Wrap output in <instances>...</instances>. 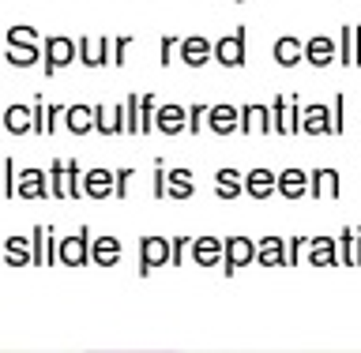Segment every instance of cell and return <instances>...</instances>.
<instances>
[{
  "label": "cell",
  "instance_id": "1",
  "mask_svg": "<svg viewBox=\"0 0 361 353\" xmlns=\"http://www.w3.org/2000/svg\"><path fill=\"white\" fill-rule=\"evenodd\" d=\"M42 56H45V75H56L64 64L79 61V42L64 38V34H45L42 38Z\"/></svg>",
  "mask_w": 361,
  "mask_h": 353
},
{
  "label": "cell",
  "instance_id": "2",
  "mask_svg": "<svg viewBox=\"0 0 361 353\" xmlns=\"http://www.w3.org/2000/svg\"><path fill=\"white\" fill-rule=\"evenodd\" d=\"M214 61H219L222 68H245V27L230 30L226 38L214 42Z\"/></svg>",
  "mask_w": 361,
  "mask_h": 353
},
{
  "label": "cell",
  "instance_id": "3",
  "mask_svg": "<svg viewBox=\"0 0 361 353\" xmlns=\"http://www.w3.org/2000/svg\"><path fill=\"white\" fill-rule=\"evenodd\" d=\"M256 256V244L248 241V237H226V256H222V271L226 275H233L237 267L252 264Z\"/></svg>",
  "mask_w": 361,
  "mask_h": 353
},
{
  "label": "cell",
  "instance_id": "4",
  "mask_svg": "<svg viewBox=\"0 0 361 353\" xmlns=\"http://www.w3.org/2000/svg\"><path fill=\"white\" fill-rule=\"evenodd\" d=\"M169 264V244L166 237H143L140 241V275H151V267Z\"/></svg>",
  "mask_w": 361,
  "mask_h": 353
},
{
  "label": "cell",
  "instance_id": "5",
  "mask_svg": "<svg viewBox=\"0 0 361 353\" xmlns=\"http://www.w3.org/2000/svg\"><path fill=\"white\" fill-rule=\"evenodd\" d=\"M87 256H90V237H87V230H79L75 237H68V241L56 244V259H64L68 267H83Z\"/></svg>",
  "mask_w": 361,
  "mask_h": 353
},
{
  "label": "cell",
  "instance_id": "6",
  "mask_svg": "<svg viewBox=\"0 0 361 353\" xmlns=\"http://www.w3.org/2000/svg\"><path fill=\"white\" fill-rule=\"evenodd\" d=\"M16 196L23 199H45V196H53V188L45 185V173L42 169H23V173L16 177Z\"/></svg>",
  "mask_w": 361,
  "mask_h": 353
},
{
  "label": "cell",
  "instance_id": "7",
  "mask_svg": "<svg viewBox=\"0 0 361 353\" xmlns=\"http://www.w3.org/2000/svg\"><path fill=\"white\" fill-rule=\"evenodd\" d=\"M154 128L166 132V135L188 132V106H158V113H154Z\"/></svg>",
  "mask_w": 361,
  "mask_h": 353
},
{
  "label": "cell",
  "instance_id": "8",
  "mask_svg": "<svg viewBox=\"0 0 361 353\" xmlns=\"http://www.w3.org/2000/svg\"><path fill=\"white\" fill-rule=\"evenodd\" d=\"M207 124H211V132L230 135V132L241 128V109H237V106H226V101H219V106H211V109H207Z\"/></svg>",
  "mask_w": 361,
  "mask_h": 353
},
{
  "label": "cell",
  "instance_id": "9",
  "mask_svg": "<svg viewBox=\"0 0 361 353\" xmlns=\"http://www.w3.org/2000/svg\"><path fill=\"white\" fill-rule=\"evenodd\" d=\"M338 61L346 68H361V27L357 23H346L343 38H338Z\"/></svg>",
  "mask_w": 361,
  "mask_h": 353
},
{
  "label": "cell",
  "instance_id": "10",
  "mask_svg": "<svg viewBox=\"0 0 361 353\" xmlns=\"http://www.w3.org/2000/svg\"><path fill=\"white\" fill-rule=\"evenodd\" d=\"M245 192L252 199H267L271 192H279V173H271V169H248L245 173Z\"/></svg>",
  "mask_w": 361,
  "mask_h": 353
},
{
  "label": "cell",
  "instance_id": "11",
  "mask_svg": "<svg viewBox=\"0 0 361 353\" xmlns=\"http://www.w3.org/2000/svg\"><path fill=\"white\" fill-rule=\"evenodd\" d=\"M214 56V45L207 38H200V34H192V38H180V61L188 68H203Z\"/></svg>",
  "mask_w": 361,
  "mask_h": 353
},
{
  "label": "cell",
  "instance_id": "12",
  "mask_svg": "<svg viewBox=\"0 0 361 353\" xmlns=\"http://www.w3.org/2000/svg\"><path fill=\"white\" fill-rule=\"evenodd\" d=\"M94 128H98L102 135L128 132V117H124L121 106H94Z\"/></svg>",
  "mask_w": 361,
  "mask_h": 353
},
{
  "label": "cell",
  "instance_id": "13",
  "mask_svg": "<svg viewBox=\"0 0 361 353\" xmlns=\"http://www.w3.org/2000/svg\"><path fill=\"white\" fill-rule=\"evenodd\" d=\"M335 53H338V45L327 38V34H316V38L305 42V61H309L312 68H327L335 61Z\"/></svg>",
  "mask_w": 361,
  "mask_h": 353
},
{
  "label": "cell",
  "instance_id": "14",
  "mask_svg": "<svg viewBox=\"0 0 361 353\" xmlns=\"http://www.w3.org/2000/svg\"><path fill=\"white\" fill-rule=\"evenodd\" d=\"M271 128H275V120H271V106H256V101L241 106V132H264V135H271Z\"/></svg>",
  "mask_w": 361,
  "mask_h": 353
},
{
  "label": "cell",
  "instance_id": "15",
  "mask_svg": "<svg viewBox=\"0 0 361 353\" xmlns=\"http://www.w3.org/2000/svg\"><path fill=\"white\" fill-rule=\"evenodd\" d=\"M309 185H312V177L305 169H282L279 173V196H286V199L309 196Z\"/></svg>",
  "mask_w": 361,
  "mask_h": 353
},
{
  "label": "cell",
  "instance_id": "16",
  "mask_svg": "<svg viewBox=\"0 0 361 353\" xmlns=\"http://www.w3.org/2000/svg\"><path fill=\"white\" fill-rule=\"evenodd\" d=\"M192 196H196L192 169H166V199H192Z\"/></svg>",
  "mask_w": 361,
  "mask_h": 353
},
{
  "label": "cell",
  "instance_id": "17",
  "mask_svg": "<svg viewBox=\"0 0 361 353\" xmlns=\"http://www.w3.org/2000/svg\"><path fill=\"white\" fill-rule=\"evenodd\" d=\"M301 132H312V135L335 132L331 109H327V106H305V113H301Z\"/></svg>",
  "mask_w": 361,
  "mask_h": 353
},
{
  "label": "cell",
  "instance_id": "18",
  "mask_svg": "<svg viewBox=\"0 0 361 353\" xmlns=\"http://www.w3.org/2000/svg\"><path fill=\"white\" fill-rule=\"evenodd\" d=\"M109 192H117V177L106 173V169H87V173H83V196L106 199Z\"/></svg>",
  "mask_w": 361,
  "mask_h": 353
},
{
  "label": "cell",
  "instance_id": "19",
  "mask_svg": "<svg viewBox=\"0 0 361 353\" xmlns=\"http://www.w3.org/2000/svg\"><path fill=\"white\" fill-rule=\"evenodd\" d=\"M113 49V38H98V42H90V38H79V61H83L87 68H102L109 61V53ZM113 64V61H109Z\"/></svg>",
  "mask_w": 361,
  "mask_h": 353
},
{
  "label": "cell",
  "instance_id": "20",
  "mask_svg": "<svg viewBox=\"0 0 361 353\" xmlns=\"http://www.w3.org/2000/svg\"><path fill=\"white\" fill-rule=\"evenodd\" d=\"M192 256H196L200 267H214V264H222V256H226V241H219V237H200V241L192 244Z\"/></svg>",
  "mask_w": 361,
  "mask_h": 353
},
{
  "label": "cell",
  "instance_id": "21",
  "mask_svg": "<svg viewBox=\"0 0 361 353\" xmlns=\"http://www.w3.org/2000/svg\"><path fill=\"white\" fill-rule=\"evenodd\" d=\"M214 192H219V199H237L245 192V177L237 169H219L214 173Z\"/></svg>",
  "mask_w": 361,
  "mask_h": 353
},
{
  "label": "cell",
  "instance_id": "22",
  "mask_svg": "<svg viewBox=\"0 0 361 353\" xmlns=\"http://www.w3.org/2000/svg\"><path fill=\"white\" fill-rule=\"evenodd\" d=\"M338 244H343V252H338V264L361 267V230H343Z\"/></svg>",
  "mask_w": 361,
  "mask_h": 353
},
{
  "label": "cell",
  "instance_id": "23",
  "mask_svg": "<svg viewBox=\"0 0 361 353\" xmlns=\"http://www.w3.org/2000/svg\"><path fill=\"white\" fill-rule=\"evenodd\" d=\"M4 128L8 132H34V106H8L4 113Z\"/></svg>",
  "mask_w": 361,
  "mask_h": 353
},
{
  "label": "cell",
  "instance_id": "24",
  "mask_svg": "<svg viewBox=\"0 0 361 353\" xmlns=\"http://www.w3.org/2000/svg\"><path fill=\"white\" fill-rule=\"evenodd\" d=\"M301 56H305V45H301L298 38H290V34H286V38L275 42V61H279L282 68H293Z\"/></svg>",
  "mask_w": 361,
  "mask_h": 353
},
{
  "label": "cell",
  "instance_id": "25",
  "mask_svg": "<svg viewBox=\"0 0 361 353\" xmlns=\"http://www.w3.org/2000/svg\"><path fill=\"white\" fill-rule=\"evenodd\" d=\"M312 177V185H309V196H327V192H338V173L335 169H316V173H309Z\"/></svg>",
  "mask_w": 361,
  "mask_h": 353
},
{
  "label": "cell",
  "instance_id": "26",
  "mask_svg": "<svg viewBox=\"0 0 361 353\" xmlns=\"http://www.w3.org/2000/svg\"><path fill=\"white\" fill-rule=\"evenodd\" d=\"M68 128L72 132H87V128H94V109L90 106H68Z\"/></svg>",
  "mask_w": 361,
  "mask_h": 353
},
{
  "label": "cell",
  "instance_id": "27",
  "mask_svg": "<svg viewBox=\"0 0 361 353\" xmlns=\"http://www.w3.org/2000/svg\"><path fill=\"white\" fill-rule=\"evenodd\" d=\"M312 264H338V248H335L331 237L312 241Z\"/></svg>",
  "mask_w": 361,
  "mask_h": 353
},
{
  "label": "cell",
  "instance_id": "28",
  "mask_svg": "<svg viewBox=\"0 0 361 353\" xmlns=\"http://www.w3.org/2000/svg\"><path fill=\"white\" fill-rule=\"evenodd\" d=\"M117 256H121V244L113 241V237H102V241L94 244V259H98L102 267H109V264H113V259H117Z\"/></svg>",
  "mask_w": 361,
  "mask_h": 353
},
{
  "label": "cell",
  "instance_id": "29",
  "mask_svg": "<svg viewBox=\"0 0 361 353\" xmlns=\"http://www.w3.org/2000/svg\"><path fill=\"white\" fill-rule=\"evenodd\" d=\"M154 113H158L154 94H143L140 98V132H151L154 128Z\"/></svg>",
  "mask_w": 361,
  "mask_h": 353
},
{
  "label": "cell",
  "instance_id": "30",
  "mask_svg": "<svg viewBox=\"0 0 361 353\" xmlns=\"http://www.w3.org/2000/svg\"><path fill=\"white\" fill-rule=\"evenodd\" d=\"M140 98H143V94H128V98H124V117H128V132H140Z\"/></svg>",
  "mask_w": 361,
  "mask_h": 353
},
{
  "label": "cell",
  "instance_id": "31",
  "mask_svg": "<svg viewBox=\"0 0 361 353\" xmlns=\"http://www.w3.org/2000/svg\"><path fill=\"white\" fill-rule=\"evenodd\" d=\"M68 166V196H83V169L79 162H64Z\"/></svg>",
  "mask_w": 361,
  "mask_h": 353
},
{
  "label": "cell",
  "instance_id": "32",
  "mask_svg": "<svg viewBox=\"0 0 361 353\" xmlns=\"http://www.w3.org/2000/svg\"><path fill=\"white\" fill-rule=\"evenodd\" d=\"M49 173H53V185H49V188H53V199L68 196V185L61 180V177H64V162H61V158H56V162H53V169H49Z\"/></svg>",
  "mask_w": 361,
  "mask_h": 353
},
{
  "label": "cell",
  "instance_id": "33",
  "mask_svg": "<svg viewBox=\"0 0 361 353\" xmlns=\"http://www.w3.org/2000/svg\"><path fill=\"white\" fill-rule=\"evenodd\" d=\"M207 109L211 106H203V101H196V106H188V132L196 135L203 128V117H207Z\"/></svg>",
  "mask_w": 361,
  "mask_h": 353
},
{
  "label": "cell",
  "instance_id": "34",
  "mask_svg": "<svg viewBox=\"0 0 361 353\" xmlns=\"http://www.w3.org/2000/svg\"><path fill=\"white\" fill-rule=\"evenodd\" d=\"M259 259H264V264H286V259H282V241H264Z\"/></svg>",
  "mask_w": 361,
  "mask_h": 353
},
{
  "label": "cell",
  "instance_id": "35",
  "mask_svg": "<svg viewBox=\"0 0 361 353\" xmlns=\"http://www.w3.org/2000/svg\"><path fill=\"white\" fill-rule=\"evenodd\" d=\"M135 38H132V34H121V38H113V64H124V53H128V45H132Z\"/></svg>",
  "mask_w": 361,
  "mask_h": 353
},
{
  "label": "cell",
  "instance_id": "36",
  "mask_svg": "<svg viewBox=\"0 0 361 353\" xmlns=\"http://www.w3.org/2000/svg\"><path fill=\"white\" fill-rule=\"evenodd\" d=\"M177 42H180V38H173V34H166V38H162V56H158V64H162V68H169V61H173Z\"/></svg>",
  "mask_w": 361,
  "mask_h": 353
},
{
  "label": "cell",
  "instance_id": "37",
  "mask_svg": "<svg viewBox=\"0 0 361 353\" xmlns=\"http://www.w3.org/2000/svg\"><path fill=\"white\" fill-rule=\"evenodd\" d=\"M117 177V196H124L128 192V177H132V169H121V173H113Z\"/></svg>",
  "mask_w": 361,
  "mask_h": 353
},
{
  "label": "cell",
  "instance_id": "38",
  "mask_svg": "<svg viewBox=\"0 0 361 353\" xmlns=\"http://www.w3.org/2000/svg\"><path fill=\"white\" fill-rule=\"evenodd\" d=\"M8 259H11V264H19V259H23V241H8Z\"/></svg>",
  "mask_w": 361,
  "mask_h": 353
},
{
  "label": "cell",
  "instance_id": "39",
  "mask_svg": "<svg viewBox=\"0 0 361 353\" xmlns=\"http://www.w3.org/2000/svg\"><path fill=\"white\" fill-rule=\"evenodd\" d=\"M237 4H245V0H237Z\"/></svg>",
  "mask_w": 361,
  "mask_h": 353
}]
</instances>
